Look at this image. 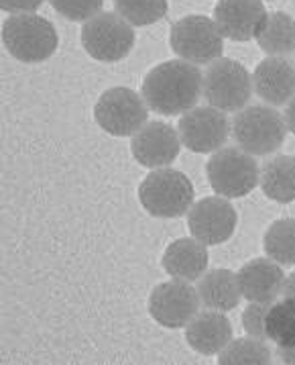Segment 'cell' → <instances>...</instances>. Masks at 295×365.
I'll use <instances>...</instances> for the list:
<instances>
[{"label": "cell", "mask_w": 295, "mask_h": 365, "mask_svg": "<svg viewBox=\"0 0 295 365\" xmlns=\"http://www.w3.org/2000/svg\"><path fill=\"white\" fill-rule=\"evenodd\" d=\"M198 294L202 304L210 310H232L240 304L242 298L238 274L230 269H212L200 278Z\"/></svg>", "instance_id": "19"}, {"label": "cell", "mask_w": 295, "mask_h": 365, "mask_svg": "<svg viewBox=\"0 0 295 365\" xmlns=\"http://www.w3.org/2000/svg\"><path fill=\"white\" fill-rule=\"evenodd\" d=\"M277 355H279L283 364L295 365V347H291V349H277Z\"/></svg>", "instance_id": "31"}, {"label": "cell", "mask_w": 295, "mask_h": 365, "mask_svg": "<svg viewBox=\"0 0 295 365\" xmlns=\"http://www.w3.org/2000/svg\"><path fill=\"white\" fill-rule=\"evenodd\" d=\"M263 0H218L214 21L224 37L232 41H251L265 23Z\"/></svg>", "instance_id": "14"}, {"label": "cell", "mask_w": 295, "mask_h": 365, "mask_svg": "<svg viewBox=\"0 0 295 365\" xmlns=\"http://www.w3.org/2000/svg\"><path fill=\"white\" fill-rule=\"evenodd\" d=\"M236 210L226 198L210 196L190 208L188 227L190 233L204 245H220L226 243L236 229Z\"/></svg>", "instance_id": "12"}, {"label": "cell", "mask_w": 295, "mask_h": 365, "mask_svg": "<svg viewBox=\"0 0 295 365\" xmlns=\"http://www.w3.org/2000/svg\"><path fill=\"white\" fill-rule=\"evenodd\" d=\"M139 200L151 217L177 219L193 206V184L183 172L159 168L141 182Z\"/></svg>", "instance_id": "2"}, {"label": "cell", "mask_w": 295, "mask_h": 365, "mask_svg": "<svg viewBox=\"0 0 295 365\" xmlns=\"http://www.w3.org/2000/svg\"><path fill=\"white\" fill-rule=\"evenodd\" d=\"M252 86L267 104L283 106L295 96V68L285 58L271 56L257 66Z\"/></svg>", "instance_id": "16"}, {"label": "cell", "mask_w": 295, "mask_h": 365, "mask_svg": "<svg viewBox=\"0 0 295 365\" xmlns=\"http://www.w3.org/2000/svg\"><path fill=\"white\" fill-rule=\"evenodd\" d=\"M261 188L267 198L289 205L295 200V158L277 155L261 170Z\"/></svg>", "instance_id": "20"}, {"label": "cell", "mask_w": 295, "mask_h": 365, "mask_svg": "<svg viewBox=\"0 0 295 365\" xmlns=\"http://www.w3.org/2000/svg\"><path fill=\"white\" fill-rule=\"evenodd\" d=\"M224 35L216 21L204 15H190L179 19L171 27L169 45L176 56L193 66H208L222 58Z\"/></svg>", "instance_id": "6"}, {"label": "cell", "mask_w": 295, "mask_h": 365, "mask_svg": "<svg viewBox=\"0 0 295 365\" xmlns=\"http://www.w3.org/2000/svg\"><path fill=\"white\" fill-rule=\"evenodd\" d=\"M252 90V76L235 59H216L204 72V98L210 106L224 113L247 108Z\"/></svg>", "instance_id": "7"}, {"label": "cell", "mask_w": 295, "mask_h": 365, "mask_svg": "<svg viewBox=\"0 0 295 365\" xmlns=\"http://www.w3.org/2000/svg\"><path fill=\"white\" fill-rule=\"evenodd\" d=\"M212 190L224 198H242L261 182L259 163L254 155L240 147H222L206 165Z\"/></svg>", "instance_id": "5"}, {"label": "cell", "mask_w": 295, "mask_h": 365, "mask_svg": "<svg viewBox=\"0 0 295 365\" xmlns=\"http://www.w3.org/2000/svg\"><path fill=\"white\" fill-rule=\"evenodd\" d=\"M267 336L277 349L295 347V307L287 300L273 302L267 312Z\"/></svg>", "instance_id": "24"}, {"label": "cell", "mask_w": 295, "mask_h": 365, "mask_svg": "<svg viewBox=\"0 0 295 365\" xmlns=\"http://www.w3.org/2000/svg\"><path fill=\"white\" fill-rule=\"evenodd\" d=\"M285 123H287V129L295 135V96L287 103V108H285Z\"/></svg>", "instance_id": "30"}, {"label": "cell", "mask_w": 295, "mask_h": 365, "mask_svg": "<svg viewBox=\"0 0 295 365\" xmlns=\"http://www.w3.org/2000/svg\"><path fill=\"white\" fill-rule=\"evenodd\" d=\"M2 41L9 53L23 63H39L49 59L59 43L55 27L35 13L9 16L2 25Z\"/></svg>", "instance_id": "3"}, {"label": "cell", "mask_w": 295, "mask_h": 365, "mask_svg": "<svg viewBox=\"0 0 295 365\" xmlns=\"http://www.w3.org/2000/svg\"><path fill=\"white\" fill-rule=\"evenodd\" d=\"M200 294L186 279L159 284L149 298V314L167 329H183L200 312Z\"/></svg>", "instance_id": "10"}, {"label": "cell", "mask_w": 295, "mask_h": 365, "mask_svg": "<svg viewBox=\"0 0 295 365\" xmlns=\"http://www.w3.org/2000/svg\"><path fill=\"white\" fill-rule=\"evenodd\" d=\"M186 341L202 355H216L232 341V324L220 310H204L186 327Z\"/></svg>", "instance_id": "17"}, {"label": "cell", "mask_w": 295, "mask_h": 365, "mask_svg": "<svg viewBox=\"0 0 295 365\" xmlns=\"http://www.w3.org/2000/svg\"><path fill=\"white\" fill-rule=\"evenodd\" d=\"M45 0H0V9L13 15H23V13H35L43 6Z\"/></svg>", "instance_id": "28"}, {"label": "cell", "mask_w": 295, "mask_h": 365, "mask_svg": "<svg viewBox=\"0 0 295 365\" xmlns=\"http://www.w3.org/2000/svg\"><path fill=\"white\" fill-rule=\"evenodd\" d=\"M218 364L222 365H267L271 364V349L265 341L245 336L230 341L224 349L218 353Z\"/></svg>", "instance_id": "23"}, {"label": "cell", "mask_w": 295, "mask_h": 365, "mask_svg": "<svg viewBox=\"0 0 295 365\" xmlns=\"http://www.w3.org/2000/svg\"><path fill=\"white\" fill-rule=\"evenodd\" d=\"M285 274H283V265L277 262L269 259H252L245 263L238 272V284L242 290V298H247L249 302H265L273 304L283 292L285 286Z\"/></svg>", "instance_id": "15"}, {"label": "cell", "mask_w": 295, "mask_h": 365, "mask_svg": "<svg viewBox=\"0 0 295 365\" xmlns=\"http://www.w3.org/2000/svg\"><path fill=\"white\" fill-rule=\"evenodd\" d=\"M179 147H181L179 131L163 120L147 123L145 127L134 133L131 141L133 158L149 170L169 168V163H173L179 155Z\"/></svg>", "instance_id": "13"}, {"label": "cell", "mask_w": 295, "mask_h": 365, "mask_svg": "<svg viewBox=\"0 0 295 365\" xmlns=\"http://www.w3.org/2000/svg\"><path fill=\"white\" fill-rule=\"evenodd\" d=\"M141 94L157 115H186L204 96V73L190 61L169 59L145 76Z\"/></svg>", "instance_id": "1"}, {"label": "cell", "mask_w": 295, "mask_h": 365, "mask_svg": "<svg viewBox=\"0 0 295 365\" xmlns=\"http://www.w3.org/2000/svg\"><path fill=\"white\" fill-rule=\"evenodd\" d=\"M147 108L145 98L131 88H110L94 106V118L112 137H133L147 125Z\"/></svg>", "instance_id": "9"}, {"label": "cell", "mask_w": 295, "mask_h": 365, "mask_svg": "<svg viewBox=\"0 0 295 365\" xmlns=\"http://www.w3.org/2000/svg\"><path fill=\"white\" fill-rule=\"evenodd\" d=\"M114 9L133 27H147L167 15V0H114Z\"/></svg>", "instance_id": "25"}, {"label": "cell", "mask_w": 295, "mask_h": 365, "mask_svg": "<svg viewBox=\"0 0 295 365\" xmlns=\"http://www.w3.org/2000/svg\"><path fill=\"white\" fill-rule=\"evenodd\" d=\"M181 143L193 153H216L230 135V123L214 106H193L177 123Z\"/></svg>", "instance_id": "11"}, {"label": "cell", "mask_w": 295, "mask_h": 365, "mask_svg": "<svg viewBox=\"0 0 295 365\" xmlns=\"http://www.w3.org/2000/svg\"><path fill=\"white\" fill-rule=\"evenodd\" d=\"M82 45L90 58L114 63L134 47V29L118 13H98L82 27Z\"/></svg>", "instance_id": "8"}, {"label": "cell", "mask_w": 295, "mask_h": 365, "mask_svg": "<svg viewBox=\"0 0 295 365\" xmlns=\"http://www.w3.org/2000/svg\"><path fill=\"white\" fill-rule=\"evenodd\" d=\"M281 296H283V300L291 302V304L295 307V272L285 278V286H283V292H281Z\"/></svg>", "instance_id": "29"}, {"label": "cell", "mask_w": 295, "mask_h": 365, "mask_svg": "<svg viewBox=\"0 0 295 365\" xmlns=\"http://www.w3.org/2000/svg\"><path fill=\"white\" fill-rule=\"evenodd\" d=\"M49 2L59 15L75 23H86L92 16L102 13L104 4V0H49Z\"/></svg>", "instance_id": "26"}, {"label": "cell", "mask_w": 295, "mask_h": 365, "mask_svg": "<svg viewBox=\"0 0 295 365\" xmlns=\"http://www.w3.org/2000/svg\"><path fill=\"white\" fill-rule=\"evenodd\" d=\"M271 304L265 302H251L247 310L242 312V329L249 336L261 339V341H269L267 336V312H269Z\"/></svg>", "instance_id": "27"}, {"label": "cell", "mask_w": 295, "mask_h": 365, "mask_svg": "<svg viewBox=\"0 0 295 365\" xmlns=\"http://www.w3.org/2000/svg\"><path fill=\"white\" fill-rule=\"evenodd\" d=\"M257 43L269 56H289L295 51V19L287 13H269L257 33Z\"/></svg>", "instance_id": "21"}, {"label": "cell", "mask_w": 295, "mask_h": 365, "mask_svg": "<svg viewBox=\"0 0 295 365\" xmlns=\"http://www.w3.org/2000/svg\"><path fill=\"white\" fill-rule=\"evenodd\" d=\"M285 117L271 106H247L236 113L232 135L236 145L251 155H271L285 143Z\"/></svg>", "instance_id": "4"}, {"label": "cell", "mask_w": 295, "mask_h": 365, "mask_svg": "<svg viewBox=\"0 0 295 365\" xmlns=\"http://www.w3.org/2000/svg\"><path fill=\"white\" fill-rule=\"evenodd\" d=\"M208 249L195 237L177 239L163 253V269L176 279L195 282L206 274Z\"/></svg>", "instance_id": "18"}, {"label": "cell", "mask_w": 295, "mask_h": 365, "mask_svg": "<svg viewBox=\"0 0 295 365\" xmlns=\"http://www.w3.org/2000/svg\"><path fill=\"white\" fill-rule=\"evenodd\" d=\"M265 253L283 267L295 265V219L275 220L263 239Z\"/></svg>", "instance_id": "22"}]
</instances>
